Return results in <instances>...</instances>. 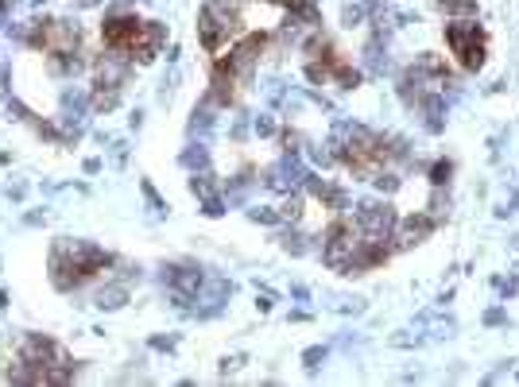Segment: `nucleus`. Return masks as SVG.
<instances>
[{
    "label": "nucleus",
    "mask_w": 519,
    "mask_h": 387,
    "mask_svg": "<svg viewBox=\"0 0 519 387\" xmlns=\"http://www.w3.org/2000/svg\"><path fill=\"white\" fill-rule=\"evenodd\" d=\"M446 47L457 58L461 70L477 74V70L484 66V28L477 23V16L450 19V23H446Z\"/></svg>",
    "instance_id": "obj_1"
},
{
    "label": "nucleus",
    "mask_w": 519,
    "mask_h": 387,
    "mask_svg": "<svg viewBox=\"0 0 519 387\" xmlns=\"http://www.w3.org/2000/svg\"><path fill=\"white\" fill-rule=\"evenodd\" d=\"M50 252H59L62 260L74 267V275H78L82 283L93 279V275H101L105 267H113L117 263V256L105 248H97V244H89V240H70V236H62V240H55V248Z\"/></svg>",
    "instance_id": "obj_2"
},
{
    "label": "nucleus",
    "mask_w": 519,
    "mask_h": 387,
    "mask_svg": "<svg viewBox=\"0 0 519 387\" xmlns=\"http://www.w3.org/2000/svg\"><path fill=\"white\" fill-rule=\"evenodd\" d=\"M240 31V12H229V8H217V4H202L198 12V39H202V47L209 55H221L225 43Z\"/></svg>",
    "instance_id": "obj_3"
},
{
    "label": "nucleus",
    "mask_w": 519,
    "mask_h": 387,
    "mask_svg": "<svg viewBox=\"0 0 519 387\" xmlns=\"http://www.w3.org/2000/svg\"><path fill=\"white\" fill-rule=\"evenodd\" d=\"M101 39H105V50H117V55H136L140 39H144V19L132 16V12H113V16L101 23Z\"/></svg>",
    "instance_id": "obj_4"
},
{
    "label": "nucleus",
    "mask_w": 519,
    "mask_h": 387,
    "mask_svg": "<svg viewBox=\"0 0 519 387\" xmlns=\"http://www.w3.org/2000/svg\"><path fill=\"white\" fill-rule=\"evenodd\" d=\"M357 221V229L364 236H395V225H399V213H395L392 202H357V209L349 213Z\"/></svg>",
    "instance_id": "obj_5"
},
{
    "label": "nucleus",
    "mask_w": 519,
    "mask_h": 387,
    "mask_svg": "<svg viewBox=\"0 0 519 387\" xmlns=\"http://www.w3.org/2000/svg\"><path fill=\"white\" fill-rule=\"evenodd\" d=\"M264 47H267V35L264 31H252L229 55H217V70H229L233 77H248L256 70V62H260V55H264Z\"/></svg>",
    "instance_id": "obj_6"
},
{
    "label": "nucleus",
    "mask_w": 519,
    "mask_h": 387,
    "mask_svg": "<svg viewBox=\"0 0 519 387\" xmlns=\"http://www.w3.org/2000/svg\"><path fill=\"white\" fill-rule=\"evenodd\" d=\"M20 357L28 360L31 368H55V364H74V360L66 357V348L59 345V341L43 337V333H23L20 337Z\"/></svg>",
    "instance_id": "obj_7"
},
{
    "label": "nucleus",
    "mask_w": 519,
    "mask_h": 387,
    "mask_svg": "<svg viewBox=\"0 0 519 387\" xmlns=\"http://www.w3.org/2000/svg\"><path fill=\"white\" fill-rule=\"evenodd\" d=\"M89 124V97L66 89L62 93V108H59V128H62V144H78L82 132Z\"/></svg>",
    "instance_id": "obj_8"
},
{
    "label": "nucleus",
    "mask_w": 519,
    "mask_h": 387,
    "mask_svg": "<svg viewBox=\"0 0 519 387\" xmlns=\"http://www.w3.org/2000/svg\"><path fill=\"white\" fill-rule=\"evenodd\" d=\"M303 182H306V167L299 163V155H291V151H283V159L264 171V186L267 190H275V194L303 190Z\"/></svg>",
    "instance_id": "obj_9"
},
{
    "label": "nucleus",
    "mask_w": 519,
    "mask_h": 387,
    "mask_svg": "<svg viewBox=\"0 0 519 387\" xmlns=\"http://www.w3.org/2000/svg\"><path fill=\"white\" fill-rule=\"evenodd\" d=\"M163 283L171 287V294L194 302L202 283H206V271L198 267V263H171V267H163Z\"/></svg>",
    "instance_id": "obj_10"
},
{
    "label": "nucleus",
    "mask_w": 519,
    "mask_h": 387,
    "mask_svg": "<svg viewBox=\"0 0 519 387\" xmlns=\"http://www.w3.org/2000/svg\"><path fill=\"white\" fill-rule=\"evenodd\" d=\"M434 229H438V221H434L431 213H407V217H399L392 240H395V248H415V244H422Z\"/></svg>",
    "instance_id": "obj_11"
},
{
    "label": "nucleus",
    "mask_w": 519,
    "mask_h": 387,
    "mask_svg": "<svg viewBox=\"0 0 519 387\" xmlns=\"http://www.w3.org/2000/svg\"><path fill=\"white\" fill-rule=\"evenodd\" d=\"M229 294H233V283L229 279H209L206 275V283H202V290H198V302H206V306H198L194 314L198 318H214V314H221V306L229 302Z\"/></svg>",
    "instance_id": "obj_12"
},
{
    "label": "nucleus",
    "mask_w": 519,
    "mask_h": 387,
    "mask_svg": "<svg viewBox=\"0 0 519 387\" xmlns=\"http://www.w3.org/2000/svg\"><path fill=\"white\" fill-rule=\"evenodd\" d=\"M163 43H167V23H159V19H144V39H140L132 62H140V66L155 62V55L163 50Z\"/></svg>",
    "instance_id": "obj_13"
},
{
    "label": "nucleus",
    "mask_w": 519,
    "mask_h": 387,
    "mask_svg": "<svg viewBox=\"0 0 519 387\" xmlns=\"http://www.w3.org/2000/svg\"><path fill=\"white\" fill-rule=\"evenodd\" d=\"M124 302H128V287H124V283L97 287V294H93V306H97V310H120Z\"/></svg>",
    "instance_id": "obj_14"
},
{
    "label": "nucleus",
    "mask_w": 519,
    "mask_h": 387,
    "mask_svg": "<svg viewBox=\"0 0 519 387\" xmlns=\"http://www.w3.org/2000/svg\"><path fill=\"white\" fill-rule=\"evenodd\" d=\"M303 205H306V190H291V194H283V205H279V217L283 221H291V225H299L303 221Z\"/></svg>",
    "instance_id": "obj_15"
},
{
    "label": "nucleus",
    "mask_w": 519,
    "mask_h": 387,
    "mask_svg": "<svg viewBox=\"0 0 519 387\" xmlns=\"http://www.w3.org/2000/svg\"><path fill=\"white\" fill-rule=\"evenodd\" d=\"M117 105H120V89L93 86V93H89V108H93V113H113Z\"/></svg>",
    "instance_id": "obj_16"
},
{
    "label": "nucleus",
    "mask_w": 519,
    "mask_h": 387,
    "mask_svg": "<svg viewBox=\"0 0 519 387\" xmlns=\"http://www.w3.org/2000/svg\"><path fill=\"white\" fill-rule=\"evenodd\" d=\"M214 108H217V105L209 101V97L194 108V116H190V135H206L209 128H214Z\"/></svg>",
    "instance_id": "obj_17"
},
{
    "label": "nucleus",
    "mask_w": 519,
    "mask_h": 387,
    "mask_svg": "<svg viewBox=\"0 0 519 387\" xmlns=\"http://www.w3.org/2000/svg\"><path fill=\"white\" fill-rule=\"evenodd\" d=\"M178 163L187 171H209V147L206 144H190L187 151L178 155Z\"/></svg>",
    "instance_id": "obj_18"
},
{
    "label": "nucleus",
    "mask_w": 519,
    "mask_h": 387,
    "mask_svg": "<svg viewBox=\"0 0 519 387\" xmlns=\"http://www.w3.org/2000/svg\"><path fill=\"white\" fill-rule=\"evenodd\" d=\"M364 66L372 70V74H384L388 70V50H384V43H380V35L364 47Z\"/></svg>",
    "instance_id": "obj_19"
},
{
    "label": "nucleus",
    "mask_w": 519,
    "mask_h": 387,
    "mask_svg": "<svg viewBox=\"0 0 519 387\" xmlns=\"http://www.w3.org/2000/svg\"><path fill=\"white\" fill-rule=\"evenodd\" d=\"M438 12H446L450 19H465V16H477V0H434Z\"/></svg>",
    "instance_id": "obj_20"
},
{
    "label": "nucleus",
    "mask_w": 519,
    "mask_h": 387,
    "mask_svg": "<svg viewBox=\"0 0 519 387\" xmlns=\"http://www.w3.org/2000/svg\"><path fill=\"white\" fill-rule=\"evenodd\" d=\"M190 194H194V198H209V194H217L214 174L209 171H190Z\"/></svg>",
    "instance_id": "obj_21"
},
{
    "label": "nucleus",
    "mask_w": 519,
    "mask_h": 387,
    "mask_svg": "<svg viewBox=\"0 0 519 387\" xmlns=\"http://www.w3.org/2000/svg\"><path fill=\"white\" fill-rule=\"evenodd\" d=\"M279 244H283V252H291V256H303V252L310 248V244H306V236H303L299 229H294V225H291V229L279 232Z\"/></svg>",
    "instance_id": "obj_22"
},
{
    "label": "nucleus",
    "mask_w": 519,
    "mask_h": 387,
    "mask_svg": "<svg viewBox=\"0 0 519 387\" xmlns=\"http://www.w3.org/2000/svg\"><path fill=\"white\" fill-rule=\"evenodd\" d=\"M306 155H310V163L322 167V171H330V167L337 163V155H333L330 144H310V147H306Z\"/></svg>",
    "instance_id": "obj_23"
},
{
    "label": "nucleus",
    "mask_w": 519,
    "mask_h": 387,
    "mask_svg": "<svg viewBox=\"0 0 519 387\" xmlns=\"http://www.w3.org/2000/svg\"><path fill=\"white\" fill-rule=\"evenodd\" d=\"M372 186H376V190H380V194H395V190H399V186H403V178H399V174L392 171V167H384V171H380V174H376V178H372Z\"/></svg>",
    "instance_id": "obj_24"
},
{
    "label": "nucleus",
    "mask_w": 519,
    "mask_h": 387,
    "mask_svg": "<svg viewBox=\"0 0 519 387\" xmlns=\"http://www.w3.org/2000/svg\"><path fill=\"white\" fill-rule=\"evenodd\" d=\"M248 221H256V225H283V217H279V209H272V205H252V209H248Z\"/></svg>",
    "instance_id": "obj_25"
},
{
    "label": "nucleus",
    "mask_w": 519,
    "mask_h": 387,
    "mask_svg": "<svg viewBox=\"0 0 519 387\" xmlns=\"http://www.w3.org/2000/svg\"><path fill=\"white\" fill-rule=\"evenodd\" d=\"M450 174H453V163L450 159H438L431 167V186H450Z\"/></svg>",
    "instance_id": "obj_26"
},
{
    "label": "nucleus",
    "mask_w": 519,
    "mask_h": 387,
    "mask_svg": "<svg viewBox=\"0 0 519 387\" xmlns=\"http://www.w3.org/2000/svg\"><path fill=\"white\" fill-rule=\"evenodd\" d=\"M446 213H450V198L442 194V186H434V194H431V217H434V221H442Z\"/></svg>",
    "instance_id": "obj_27"
},
{
    "label": "nucleus",
    "mask_w": 519,
    "mask_h": 387,
    "mask_svg": "<svg viewBox=\"0 0 519 387\" xmlns=\"http://www.w3.org/2000/svg\"><path fill=\"white\" fill-rule=\"evenodd\" d=\"M140 190H144V198H147V205H151V213H155V217H163V213H167V202L155 194V186L144 178V182H140Z\"/></svg>",
    "instance_id": "obj_28"
},
{
    "label": "nucleus",
    "mask_w": 519,
    "mask_h": 387,
    "mask_svg": "<svg viewBox=\"0 0 519 387\" xmlns=\"http://www.w3.org/2000/svg\"><path fill=\"white\" fill-rule=\"evenodd\" d=\"M322 360H325V348H322V345H310V348L303 352V364H306V372H310V376L322 368Z\"/></svg>",
    "instance_id": "obj_29"
},
{
    "label": "nucleus",
    "mask_w": 519,
    "mask_h": 387,
    "mask_svg": "<svg viewBox=\"0 0 519 387\" xmlns=\"http://www.w3.org/2000/svg\"><path fill=\"white\" fill-rule=\"evenodd\" d=\"M202 213H206V217H221V213H225V198H221V194L202 198Z\"/></svg>",
    "instance_id": "obj_30"
},
{
    "label": "nucleus",
    "mask_w": 519,
    "mask_h": 387,
    "mask_svg": "<svg viewBox=\"0 0 519 387\" xmlns=\"http://www.w3.org/2000/svg\"><path fill=\"white\" fill-rule=\"evenodd\" d=\"M8 116H12V120H31L35 113H31V108L23 105L20 97H8Z\"/></svg>",
    "instance_id": "obj_31"
},
{
    "label": "nucleus",
    "mask_w": 519,
    "mask_h": 387,
    "mask_svg": "<svg viewBox=\"0 0 519 387\" xmlns=\"http://www.w3.org/2000/svg\"><path fill=\"white\" fill-rule=\"evenodd\" d=\"M147 345L155 348V352H175L178 337H175V333H167V337H163V333H159V337H151V341H147Z\"/></svg>",
    "instance_id": "obj_32"
},
{
    "label": "nucleus",
    "mask_w": 519,
    "mask_h": 387,
    "mask_svg": "<svg viewBox=\"0 0 519 387\" xmlns=\"http://www.w3.org/2000/svg\"><path fill=\"white\" fill-rule=\"evenodd\" d=\"M252 132H256V135H275L279 128H275V120L264 113V116H256V120H252Z\"/></svg>",
    "instance_id": "obj_33"
},
{
    "label": "nucleus",
    "mask_w": 519,
    "mask_h": 387,
    "mask_svg": "<svg viewBox=\"0 0 519 387\" xmlns=\"http://www.w3.org/2000/svg\"><path fill=\"white\" fill-rule=\"evenodd\" d=\"M361 19H364V4H349L345 8V28H357Z\"/></svg>",
    "instance_id": "obj_34"
},
{
    "label": "nucleus",
    "mask_w": 519,
    "mask_h": 387,
    "mask_svg": "<svg viewBox=\"0 0 519 387\" xmlns=\"http://www.w3.org/2000/svg\"><path fill=\"white\" fill-rule=\"evenodd\" d=\"M245 352H233V357H225V360H221V376H229V372H236V368H240V364H245Z\"/></svg>",
    "instance_id": "obj_35"
},
{
    "label": "nucleus",
    "mask_w": 519,
    "mask_h": 387,
    "mask_svg": "<svg viewBox=\"0 0 519 387\" xmlns=\"http://www.w3.org/2000/svg\"><path fill=\"white\" fill-rule=\"evenodd\" d=\"M299 144H303V135H299V132H283V151L299 155V151H303V147H299Z\"/></svg>",
    "instance_id": "obj_36"
},
{
    "label": "nucleus",
    "mask_w": 519,
    "mask_h": 387,
    "mask_svg": "<svg viewBox=\"0 0 519 387\" xmlns=\"http://www.w3.org/2000/svg\"><path fill=\"white\" fill-rule=\"evenodd\" d=\"M28 198V186L23 182H8V202H23Z\"/></svg>",
    "instance_id": "obj_37"
},
{
    "label": "nucleus",
    "mask_w": 519,
    "mask_h": 387,
    "mask_svg": "<svg viewBox=\"0 0 519 387\" xmlns=\"http://www.w3.org/2000/svg\"><path fill=\"white\" fill-rule=\"evenodd\" d=\"M272 302H275L272 290H260V294H256V306H260V314H267V310H272Z\"/></svg>",
    "instance_id": "obj_38"
},
{
    "label": "nucleus",
    "mask_w": 519,
    "mask_h": 387,
    "mask_svg": "<svg viewBox=\"0 0 519 387\" xmlns=\"http://www.w3.org/2000/svg\"><path fill=\"white\" fill-rule=\"evenodd\" d=\"M516 287H519V275H511V279L500 283V294H504V299H511V294H516Z\"/></svg>",
    "instance_id": "obj_39"
},
{
    "label": "nucleus",
    "mask_w": 519,
    "mask_h": 387,
    "mask_svg": "<svg viewBox=\"0 0 519 387\" xmlns=\"http://www.w3.org/2000/svg\"><path fill=\"white\" fill-rule=\"evenodd\" d=\"M484 321H489V325H504V321H508V318H504V310H489V314H484Z\"/></svg>",
    "instance_id": "obj_40"
},
{
    "label": "nucleus",
    "mask_w": 519,
    "mask_h": 387,
    "mask_svg": "<svg viewBox=\"0 0 519 387\" xmlns=\"http://www.w3.org/2000/svg\"><path fill=\"white\" fill-rule=\"evenodd\" d=\"M23 221H28V225H47V213H28Z\"/></svg>",
    "instance_id": "obj_41"
},
{
    "label": "nucleus",
    "mask_w": 519,
    "mask_h": 387,
    "mask_svg": "<svg viewBox=\"0 0 519 387\" xmlns=\"http://www.w3.org/2000/svg\"><path fill=\"white\" fill-rule=\"evenodd\" d=\"M0 97H8V70L0 66Z\"/></svg>",
    "instance_id": "obj_42"
},
{
    "label": "nucleus",
    "mask_w": 519,
    "mask_h": 387,
    "mask_svg": "<svg viewBox=\"0 0 519 387\" xmlns=\"http://www.w3.org/2000/svg\"><path fill=\"white\" fill-rule=\"evenodd\" d=\"M101 171V159H86V174H97Z\"/></svg>",
    "instance_id": "obj_43"
},
{
    "label": "nucleus",
    "mask_w": 519,
    "mask_h": 387,
    "mask_svg": "<svg viewBox=\"0 0 519 387\" xmlns=\"http://www.w3.org/2000/svg\"><path fill=\"white\" fill-rule=\"evenodd\" d=\"M74 4H78V8H97L101 0H74Z\"/></svg>",
    "instance_id": "obj_44"
},
{
    "label": "nucleus",
    "mask_w": 519,
    "mask_h": 387,
    "mask_svg": "<svg viewBox=\"0 0 519 387\" xmlns=\"http://www.w3.org/2000/svg\"><path fill=\"white\" fill-rule=\"evenodd\" d=\"M4 306H8V294H4V290H0V310H4Z\"/></svg>",
    "instance_id": "obj_45"
},
{
    "label": "nucleus",
    "mask_w": 519,
    "mask_h": 387,
    "mask_svg": "<svg viewBox=\"0 0 519 387\" xmlns=\"http://www.w3.org/2000/svg\"><path fill=\"white\" fill-rule=\"evenodd\" d=\"M31 4H47V0H31Z\"/></svg>",
    "instance_id": "obj_46"
}]
</instances>
